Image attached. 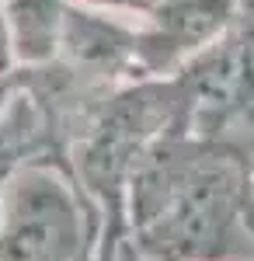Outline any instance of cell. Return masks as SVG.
Masks as SVG:
<instances>
[{"instance_id": "cell-1", "label": "cell", "mask_w": 254, "mask_h": 261, "mask_svg": "<svg viewBox=\"0 0 254 261\" xmlns=\"http://www.w3.org/2000/svg\"><path fill=\"white\" fill-rule=\"evenodd\" d=\"M122 261H254L251 164L181 129L154 140L129 178Z\"/></svg>"}, {"instance_id": "cell-2", "label": "cell", "mask_w": 254, "mask_h": 261, "mask_svg": "<svg viewBox=\"0 0 254 261\" xmlns=\"http://www.w3.org/2000/svg\"><path fill=\"white\" fill-rule=\"evenodd\" d=\"M101 216L66 161H28L0 188V261H98Z\"/></svg>"}, {"instance_id": "cell-3", "label": "cell", "mask_w": 254, "mask_h": 261, "mask_svg": "<svg viewBox=\"0 0 254 261\" xmlns=\"http://www.w3.org/2000/svg\"><path fill=\"white\" fill-rule=\"evenodd\" d=\"M240 21V0H157L136 24V77H177L188 63L234 35Z\"/></svg>"}, {"instance_id": "cell-4", "label": "cell", "mask_w": 254, "mask_h": 261, "mask_svg": "<svg viewBox=\"0 0 254 261\" xmlns=\"http://www.w3.org/2000/svg\"><path fill=\"white\" fill-rule=\"evenodd\" d=\"M136 24L139 21L101 11L91 4L73 0L70 18L63 28L59 63L77 70L87 81L122 87L136 77Z\"/></svg>"}, {"instance_id": "cell-5", "label": "cell", "mask_w": 254, "mask_h": 261, "mask_svg": "<svg viewBox=\"0 0 254 261\" xmlns=\"http://www.w3.org/2000/svg\"><path fill=\"white\" fill-rule=\"evenodd\" d=\"M73 0H0L14 70H39L59 60Z\"/></svg>"}, {"instance_id": "cell-6", "label": "cell", "mask_w": 254, "mask_h": 261, "mask_svg": "<svg viewBox=\"0 0 254 261\" xmlns=\"http://www.w3.org/2000/svg\"><path fill=\"white\" fill-rule=\"evenodd\" d=\"M80 4H91V7H101V11H112V14H122V18L139 21L157 0H80Z\"/></svg>"}, {"instance_id": "cell-7", "label": "cell", "mask_w": 254, "mask_h": 261, "mask_svg": "<svg viewBox=\"0 0 254 261\" xmlns=\"http://www.w3.org/2000/svg\"><path fill=\"white\" fill-rule=\"evenodd\" d=\"M0 73H14L11 45H7V32H4V11H0Z\"/></svg>"}, {"instance_id": "cell-8", "label": "cell", "mask_w": 254, "mask_h": 261, "mask_svg": "<svg viewBox=\"0 0 254 261\" xmlns=\"http://www.w3.org/2000/svg\"><path fill=\"white\" fill-rule=\"evenodd\" d=\"M14 84H18L14 73H0V115H4L7 101H11V94H14Z\"/></svg>"}, {"instance_id": "cell-9", "label": "cell", "mask_w": 254, "mask_h": 261, "mask_svg": "<svg viewBox=\"0 0 254 261\" xmlns=\"http://www.w3.org/2000/svg\"><path fill=\"white\" fill-rule=\"evenodd\" d=\"M240 7H244V18H254V0H240Z\"/></svg>"}, {"instance_id": "cell-10", "label": "cell", "mask_w": 254, "mask_h": 261, "mask_svg": "<svg viewBox=\"0 0 254 261\" xmlns=\"http://www.w3.org/2000/svg\"><path fill=\"white\" fill-rule=\"evenodd\" d=\"M7 171H11V167H4V164H0V188H4V178H7Z\"/></svg>"}, {"instance_id": "cell-11", "label": "cell", "mask_w": 254, "mask_h": 261, "mask_svg": "<svg viewBox=\"0 0 254 261\" xmlns=\"http://www.w3.org/2000/svg\"><path fill=\"white\" fill-rule=\"evenodd\" d=\"M251 188H254V164H251Z\"/></svg>"}]
</instances>
